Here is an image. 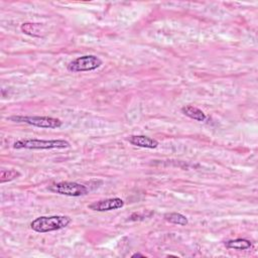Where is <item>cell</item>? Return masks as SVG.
<instances>
[{
    "label": "cell",
    "mask_w": 258,
    "mask_h": 258,
    "mask_svg": "<svg viewBox=\"0 0 258 258\" xmlns=\"http://www.w3.org/2000/svg\"><path fill=\"white\" fill-rule=\"evenodd\" d=\"M124 206V201L120 198L103 199L88 205V209L96 212H107L112 210L121 209Z\"/></svg>",
    "instance_id": "8992f818"
},
{
    "label": "cell",
    "mask_w": 258,
    "mask_h": 258,
    "mask_svg": "<svg viewBox=\"0 0 258 258\" xmlns=\"http://www.w3.org/2000/svg\"><path fill=\"white\" fill-rule=\"evenodd\" d=\"M22 176L19 170L17 169H3L0 173V183L5 184L9 182H13L19 179Z\"/></svg>",
    "instance_id": "7c38bea8"
},
{
    "label": "cell",
    "mask_w": 258,
    "mask_h": 258,
    "mask_svg": "<svg viewBox=\"0 0 258 258\" xmlns=\"http://www.w3.org/2000/svg\"><path fill=\"white\" fill-rule=\"evenodd\" d=\"M224 245L229 248V249H234V250H247L251 248L252 243L244 238H238L234 240H228L224 242Z\"/></svg>",
    "instance_id": "9c48e42d"
},
{
    "label": "cell",
    "mask_w": 258,
    "mask_h": 258,
    "mask_svg": "<svg viewBox=\"0 0 258 258\" xmlns=\"http://www.w3.org/2000/svg\"><path fill=\"white\" fill-rule=\"evenodd\" d=\"M72 222L69 216H42L31 223V228L38 233L58 231L68 227Z\"/></svg>",
    "instance_id": "6da1fadb"
},
{
    "label": "cell",
    "mask_w": 258,
    "mask_h": 258,
    "mask_svg": "<svg viewBox=\"0 0 258 258\" xmlns=\"http://www.w3.org/2000/svg\"><path fill=\"white\" fill-rule=\"evenodd\" d=\"M70 146V142L65 139L44 140L37 138H26L18 140L14 143V148L16 149H64Z\"/></svg>",
    "instance_id": "7a4b0ae2"
},
{
    "label": "cell",
    "mask_w": 258,
    "mask_h": 258,
    "mask_svg": "<svg viewBox=\"0 0 258 258\" xmlns=\"http://www.w3.org/2000/svg\"><path fill=\"white\" fill-rule=\"evenodd\" d=\"M182 113L186 115L187 117L194 119L199 122H203L207 119V115L198 107H195L193 105H186L182 108Z\"/></svg>",
    "instance_id": "ba28073f"
},
{
    "label": "cell",
    "mask_w": 258,
    "mask_h": 258,
    "mask_svg": "<svg viewBox=\"0 0 258 258\" xmlns=\"http://www.w3.org/2000/svg\"><path fill=\"white\" fill-rule=\"evenodd\" d=\"M131 257H132V258H134V257H144V255H143V254H140V253H135V254H133Z\"/></svg>",
    "instance_id": "4fadbf2b"
},
{
    "label": "cell",
    "mask_w": 258,
    "mask_h": 258,
    "mask_svg": "<svg viewBox=\"0 0 258 258\" xmlns=\"http://www.w3.org/2000/svg\"><path fill=\"white\" fill-rule=\"evenodd\" d=\"M52 193L68 197H82L89 194L88 188L75 182H60L52 184L48 187Z\"/></svg>",
    "instance_id": "277c9868"
},
{
    "label": "cell",
    "mask_w": 258,
    "mask_h": 258,
    "mask_svg": "<svg viewBox=\"0 0 258 258\" xmlns=\"http://www.w3.org/2000/svg\"><path fill=\"white\" fill-rule=\"evenodd\" d=\"M43 26L41 24H31V23H26L23 24L21 27V30L24 34L31 36V37H42Z\"/></svg>",
    "instance_id": "8fae6325"
},
{
    "label": "cell",
    "mask_w": 258,
    "mask_h": 258,
    "mask_svg": "<svg viewBox=\"0 0 258 258\" xmlns=\"http://www.w3.org/2000/svg\"><path fill=\"white\" fill-rule=\"evenodd\" d=\"M10 120L18 123H27L29 125H33L40 128H48V129H56L60 128L63 125V121L59 118H54L50 116H22L15 115L9 118Z\"/></svg>",
    "instance_id": "3957f363"
},
{
    "label": "cell",
    "mask_w": 258,
    "mask_h": 258,
    "mask_svg": "<svg viewBox=\"0 0 258 258\" xmlns=\"http://www.w3.org/2000/svg\"><path fill=\"white\" fill-rule=\"evenodd\" d=\"M164 220L168 223L176 224L180 226H187L189 224L188 218L181 213H166L163 216Z\"/></svg>",
    "instance_id": "30bf717a"
},
{
    "label": "cell",
    "mask_w": 258,
    "mask_h": 258,
    "mask_svg": "<svg viewBox=\"0 0 258 258\" xmlns=\"http://www.w3.org/2000/svg\"><path fill=\"white\" fill-rule=\"evenodd\" d=\"M129 143H131L134 146L142 147V148H149L153 149L158 146V141L154 138H151L146 135H132L128 138Z\"/></svg>",
    "instance_id": "52a82bcc"
},
{
    "label": "cell",
    "mask_w": 258,
    "mask_h": 258,
    "mask_svg": "<svg viewBox=\"0 0 258 258\" xmlns=\"http://www.w3.org/2000/svg\"><path fill=\"white\" fill-rule=\"evenodd\" d=\"M103 65V61L94 55L82 56L71 63H69L67 69L71 73H81V72H90L97 70Z\"/></svg>",
    "instance_id": "5b68a950"
}]
</instances>
